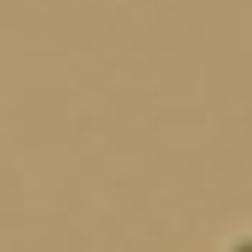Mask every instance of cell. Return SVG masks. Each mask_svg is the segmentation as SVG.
I'll return each mask as SVG.
<instances>
[{
	"label": "cell",
	"instance_id": "cell-1",
	"mask_svg": "<svg viewBox=\"0 0 252 252\" xmlns=\"http://www.w3.org/2000/svg\"><path fill=\"white\" fill-rule=\"evenodd\" d=\"M223 252H252V229H241V235L229 241V247H223Z\"/></svg>",
	"mask_w": 252,
	"mask_h": 252
}]
</instances>
